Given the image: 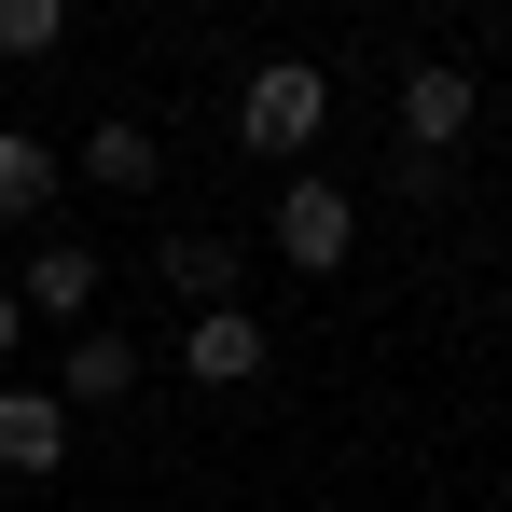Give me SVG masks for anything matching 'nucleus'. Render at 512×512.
Returning <instances> with one entry per match:
<instances>
[{
    "mask_svg": "<svg viewBox=\"0 0 512 512\" xmlns=\"http://www.w3.org/2000/svg\"><path fill=\"white\" fill-rule=\"evenodd\" d=\"M56 153H42V139H28V125H0V222H42V208H56Z\"/></svg>",
    "mask_w": 512,
    "mask_h": 512,
    "instance_id": "nucleus-8",
    "label": "nucleus"
},
{
    "mask_svg": "<svg viewBox=\"0 0 512 512\" xmlns=\"http://www.w3.org/2000/svg\"><path fill=\"white\" fill-rule=\"evenodd\" d=\"M14 305H28V319H84V305H97V250H84V236H42Z\"/></svg>",
    "mask_w": 512,
    "mask_h": 512,
    "instance_id": "nucleus-6",
    "label": "nucleus"
},
{
    "mask_svg": "<svg viewBox=\"0 0 512 512\" xmlns=\"http://www.w3.org/2000/svg\"><path fill=\"white\" fill-rule=\"evenodd\" d=\"M319 125H333V84H319L305 56H263V70H250V97H236V139L291 167V153H319Z\"/></svg>",
    "mask_w": 512,
    "mask_h": 512,
    "instance_id": "nucleus-1",
    "label": "nucleus"
},
{
    "mask_svg": "<svg viewBox=\"0 0 512 512\" xmlns=\"http://www.w3.org/2000/svg\"><path fill=\"white\" fill-rule=\"evenodd\" d=\"M180 374H194V388H250L263 374V319L250 305H208V319L180 333Z\"/></svg>",
    "mask_w": 512,
    "mask_h": 512,
    "instance_id": "nucleus-4",
    "label": "nucleus"
},
{
    "mask_svg": "<svg viewBox=\"0 0 512 512\" xmlns=\"http://www.w3.org/2000/svg\"><path fill=\"white\" fill-rule=\"evenodd\" d=\"M471 139V70H402V153H457Z\"/></svg>",
    "mask_w": 512,
    "mask_h": 512,
    "instance_id": "nucleus-5",
    "label": "nucleus"
},
{
    "mask_svg": "<svg viewBox=\"0 0 512 512\" xmlns=\"http://www.w3.org/2000/svg\"><path fill=\"white\" fill-rule=\"evenodd\" d=\"M222 277H236V250H222V236H167V291H194V319L222 305Z\"/></svg>",
    "mask_w": 512,
    "mask_h": 512,
    "instance_id": "nucleus-10",
    "label": "nucleus"
},
{
    "mask_svg": "<svg viewBox=\"0 0 512 512\" xmlns=\"http://www.w3.org/2000/svg\"><path fill=\"white\" fill-rule=\"evenodd\" d=\"M14 346H28V305H14V291H0V360H14Z\"/></svg>",
    "mask_w": 512,
    "mask_h": 512,
    "instance_id": "nucleus-12",
    "label": "nucleus"
},
{
    "mask_svg": "<svg viewBox=\"0 0 512 512\" xmlns=\"http://www.w3.org/2000/svg\"><path fill=\"white\" fill-rule=\"evenodd\" d=\"M139 388V346L125 333H70V374H56V402H125Z\"/></svg>",
    "mask_w": 512,
    "mask_h": 512,
    "instance_id": "nucleus-9",
    "label": "nucleus"
},
{
    "mask_svg": "<svg viewBox=\"0 0 512 512\" xmlns=\"http://www.w3.org/2000/svg\"><path fill=\"white\" fill-rule=\"evenodd\" d=\"M153 167H167V139H153L139 111H97V125H84V180H111V194H139Z\"/></svg>",
    "mask_w": 512,
    "mask_h": 512,
    "instance_id": "nucleus-7",
    "label": "nucleus"
},
{
    "mask_svg": "<svg viewBox=\"0 0 512 512\" xmlns=\"http://www.w3.org/2000/svg\"><path fill=\"white\" fill-rule=\"evenodd\" d=\"M70 42V0H0V56H56Z\"/></svg>",
    "mask_w": 512,
    "mask_h": 512,
    "instance_id": "nucleus-11",
    "label": "nucleus"
},
{
    "mask_svg": "<svg viewBox=\"0 0 512 512\" xmlns=\"http://www.w3.org/2000/svg\"><path fill=\"white\" fill-rule=\"evenodd\" d=\"M277 250L305 263V277H333V263L360 250V208H346L333 180H291V194H277Z\"/></svg>",
    "mask_w": 512,
    "mask_h": 512,
    "instance_id": "nucleus-2",
    "label": "nucleus"
},
{
    "mask_svg": "<svg viewBox=\"0 0 512 512\" xmlns=\"http://www.w3.org/2000/svg\"><path fill=\"white\" fill-rule=\"evenodd\" d=\"M56 457H70V402H56V388H0V471L42 485Z\"/></svg>",
    "mask_w": 512,
    "mask_h": 512,
    "instance_id": "nucleus-3",
    "label": "nucleus"
}]
</instances>
